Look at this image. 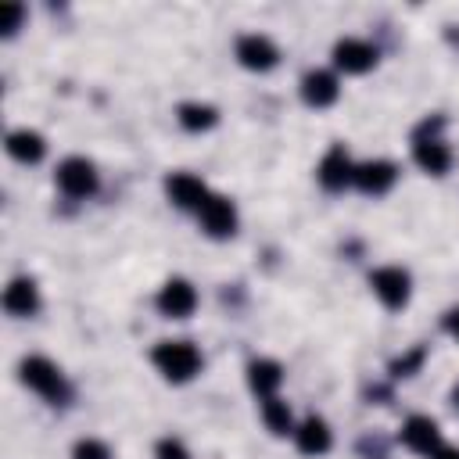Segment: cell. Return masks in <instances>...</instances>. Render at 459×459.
Returning <instances> with one entry per match:
<instances>
[{
	"mask_svg": "<svg viewBox=\"0 0 459 459\" xmlns=\"http://www.w3.org/2000/svg\"><path fill=\"white\" fill-rule=\"evenodd\" d=\"M316 179H319V186L330 190V194H337V190H344V186L355 183V161L348 158V151H344L341 143H333V147L319 158Z\"/></svg>",
	"mask_w": 459,
	"mask_h": 459,
	"instance_id": "9",
	"label": "cell"
},
{
	"mask_svg": "<svg viewBox=\"0 0 459 459\" xmlns=\"http://www.w3.org/2000/svg\"><path fill=\"white\" fill-rule=\"evenodd\" d=\"M72 459H111V448L100 437H79L72 445Z\"/></svg>",
	"mask_w": 459,
	"mask_h": 459,
	"instance_id": "21",
	"label": "cell"
},
{
	"mask_svg": "<svg viewBox=\"0 0 459 459\" xmlns=\"http://www.w3.org/2000/svg\"><path fill=\"white\" fill-rule=\"evenodd\" d=\"M445 330H448V333H452V337L459 341V305L445 312Z\"/></svg>",
	"mask_w": 459,
	"mask_h": 459,
	"instance_id": "25",
	"label": "cell"
},
{
	"mask_svg": "<svg viewBox=\"0 0 459 459\" xmlns=\"http://www.w3.org/2000/svg\"><path fill=\"white\" fill-rule=\"evenodd\" d=\"M420 362H423V348H412L405 359H398L391 369H394V377H412L416 369H420Z\"/></svg>",
	"mask_w": 459,
	"mask_h": 459,
	"instance_id": "23",
	"label": "cell"
},
{
	"mask_svg": "<svg viewBox=\"0 0 459 459\" xmlns=\"http://www.w3.org/2000/svg\"><path fill=\"white\" fill-rule=\"evenodd\" d=\"M18 377L29 391H36L39 398H47L50 405H61L68 398V384H65V373L57 369V362H50L47 355H29L22 359L18 366Z\"/></svg>",
	"mask_w": 459,
	"mask_h": 459,
	"instance_id": "2",
	"label": "cell"
},
{
	"mask_svg": "<svg viewBox=\"0 0 459 459\" xmlns=\"http://www.w3.org/2000/svg\"><path fill=\"white\" fill-rule=\"evenodd\" d=\"M247 384H251V391L258 398H273L280 391V384H283V366L276 359H255L247 366Z\"/></svg>",
	"mask_w": 459,
	"mask_h": 459,
	"instance_id": "18",
	"label": "cell"
},
{
	"mask_svg": "<svg viewBox=\"0 0 459 459\" xmlns=\"http://www.w3.org/2000/svg\"><path fill=\"white\" fill-rule=\"evenodd\" d=\"M430 459H459V448H455V445H441Z\"/></svg>",
	"mask_w": 459,
	"mask_h": 459,
	"instance_id": "26",
	"label": "cell"
},
{
	"mask_svg": "<svg viewBox=\"0 0 459 459\" xmlns=\"http://www.w3.org/2000/svg\"><path fill=\"white\" fill-rule=\"evenodd\" d=\"M369 287L377 294V301L384 308H405L409 298H412V276L402 269V265H380L369 273Z\"/></svg>",
	"mask_w": 459,
	"mask_h": 459,
	"instance_id": "5",
	"label": "cell"
},
{
	"mask_svg": "<svg viewBox=\"0 0 459 459\" xmlns=\"http://www.w3.org/2000/svg\"><path fill=\"white\" fill-rule=\"evenodd\" d=\"M22 18H25V7H22V4H7V7H4V25H0L4 36H14L18 25H22Z\"/></svg>",
	"mask_w": 459,
	"mask_h": 459,
	"instance_id": "24",
	"label": "cell"
},
{
	"mask_svg": "<svg viewBox=\"0 0 459 459\" xmlns=\"http://www.w3.org/2000/svg\"><path fill=\"white\" fill-rule=\"evenodd\" d=\"M154 455L158 459H190V452H186V445L179 437H161L158 448H154Z\"/></svg>",
	"mask_w": 459,
	"mask_h": 459,
	"instance_id": "22",
	"label": "cell"
},
{
	"mask_svg": "<svg viewBox=\"0 0 459 459\" xmlns=\"http://www.w3.org/2000/svg\"><path fill=\"white\" fill-rule=\"evenodd\" d=\"M54 179H57V190H61L65 197H72V201L93 197V194H97V186H100L97 165H93L90 158H82V154H72V158H65V161L57 165Z\"/></svg>",
	"mask_w": 459,
	"mask_h": 459,
	"instance_id": "4",
	"label": "cell"
},
{
	"mask_svg": "<svg viewBox=\"0 0 459 459\" xmlns=\"http://www.w3.org/2000/svg\"><path fill=\"white\" fill-rule=\"evenodd\" d=\"M233 54H237V61H240L247 72H269V68H276V61H280V47H276L265 32H244V36H237Z\"/></svg>",
	"mask_w": 459,
	"mask_h": 459,
	"instance_id": "6",
	"label": "cell"
},
{
	"mask_svg": "<svg viewBox=\"0 0 459 459\" xmlns=\"http://www.w3.org/2000/svg\"><path fill=\"white\" fill-rule=\"evenodd\" d=\"M4 147H7V154H11L14 161H22V165H36V161H43V154H47V140H43L36 129H11Z\"/></svg>",
	"mask_w": 459,
	"mask_h": 459,
	"instance_id": "17",
	"label": "cell"
},
{
	"mask_svg": "<svg viewBox=\"0 0 459 459\" xmlns=\"http://www.w3.org/2000/svg\"><path fill=\"white\" fill-rule=\"evenodd\" d=\"M176 122L186 129V133H204L219 122V111L212 104H201V100H186L176 108Z\"/></svg>",
	"mask_w": 459,
	"mask_h": 459,
	"instance_id": "19",
	"label": "cell"
},
{
	"mask_svg": "<svg viewBox=\"0 0 459 459\" xmlns=\"http://www.w3.org/2000/svg\"><path fill=\"white\" fill-rule=\"evenodd\" d=\"M377 65V47L362 36H344L333 43V68L344 75H366Z\"/></svg>",
	"mask_w": 459,
	"mask_h": 459,
	"instance_id": "8",
	"label": "cell"
},
{
	"mask_svg": "<svg viewBox=\"0 0 459 459\" xmlns=\"http://www.w3.org/2000/svg\"><path fill=\"white\" fill-rule=\"evenodd\" d=\"M441 126H445L441 118H434V122L427 118L423 129L412 136V158L430 176H445L452 169V147L441 140Z\"/></svg>",
	"mask_w": 459,
	"mask_h": 459,
	"instance_id": "3",
	"label": "cell"
},
{
	"mask_svg": "<svg viewBox=\"0 0 459 459\" xmlns=\"http://www.w3.org/2000/svg\"><path fill=\"white\" fill-rule=\"evenodd\" d=\"M452 405H455V409H459V384H455V387H452Z\"/></svg>",
	"mask_w": 459,
	"mask_h": 459,
	"instance_id": "27",
	"label": "cell"
},
{
	"mask_svg": "<svg viewBox=\"0 0 459 459\" xmlns=\"http://www.w3.org/2000/svg\"><path fill=\"white\" fill-rule=\"evenodd\" d=\"M398 437H402V445H405L409 452L427 455V459L445 445V441H441V427H437V420H430V416H409V420L402 423Z\"/></svg>",
	"mask_w": 459,
	"mask_h": 459,
	"instance_id": "11",
	"label": "cell"
},
{
	"mask_svg": "<svg viewBox=\"0 0 459 459\" xmlns=\"http://www.w3.org/2000/svg\"><path fill=\"white\" fill-rule=\"evenodd\" d=\"M262 423H265V430H273L276 437H283V434H294V420H290V405L283 402V398H262Z\"/></svg>",
	"mask_w": 459,
	"mask_h": 459,
	"instance_id": "20",
	"label": "cell"
},
{
	"mask_svg": "<svg viewBox=\"0 0 459 459\" xmlns=\"http://www.w3.org/2000/svg\"><path fill=\"white\" fill-rule=\"evenodd\" d=\"M394 183H398V165L387 161V158L355 165V183H351V186H359V190L369 194V197H384Z\"/></svg>",
	"mask_w": 459,
	"mask_h": 459,
	"instance_id": "12",
	"label": "cell"
},
{
	"mask_svg": "<svg viewBox=\"0 0 459 459\" xmlns=\"http://www.w3.org/2000/svg\"><path fill=\"white\" fill-rule=\"evenodd\" d=\"M197 222L212 240H226L237 233V204L222 194H208V201L197 208Z\"/></svg>",
	"mask_w": 459,
	"mask_h": 459,
	"instance_id": "7",
	"label": "cell"
},
{
	"mask_svg": "<svg viewBox=\"0 0 459 459\" xmlns=\"http://www.w3.org/2000/svg\"><path fill=\"white\" fill-rule=\"evenodd\" d=\"M294 445H298V452H301V455H312V459L326 455V452H330V445H333L330 423H326L323 416H305V420L294 427Z\"/></svg>",
	"mask_w": 459,
	"mask_h": 459,
	"instance_id": "15",
	"label": "cell"
},
{
	"mask_svg": "<svg viewBox=\"0 0 459 459\" xmlns=\"http://www.w3.org/2000/svg\"><path fill=\"white\" fill-rule=\"evenodd\" d=\"M165 194H169V201L176 204V208H183V212H194L197 215V208L208 201V186H204V179H197L194 172H172L169 179H165Z\"/></svg>",
	"mask_w": 459,
	"mask_h": 459,
	"instance_id": "13",
	"label": "cell"
},
{
	"mask_svg": "<svg viewBox=\"0 0 459 459\" xmlns=\"http://www.w3.org/2000/svg\"><path fill=\"white\" fill-rule=\"evenodd\" d=\"M151 362H154V369H158L169 384H186V380H194V377L201 373V366H204L201 351H197L190 341H158L154 351H151Z\"/></svg>",
	"mask_w": 459,
	"mask_h": 459,
	"instance_id": "1",
	"label": "cell"
},
{
	"mask_svg": "<svg viewBox=\"0 0 459 459\" xmlns=\"http://www.w3.org/2000/svg\"><path fill=\"white\" fill-rule=\"evenodd\" d=\"M337 97H341V82H337L333 72L312 68V72L301 75V100L308 108H316V111L319 108H330V104H337Z\"/></svg>",
	"mask_w": 459,
	"mask_h": 459,
	"instance_id": "14",
	"label": "cell"
},
{
	"mask_svg": "<svg viewBox=\"0 0 459 459\" xmlns=\"http://www.w3.org/2000/svg\"><path fill=\"white\" fill-rule=\"evenodd\" d=\"M4 308H7L11 316H18V319L36 316V312H39V287H36V280L14 276V280L7 283V290H4Z\"/></svg>",
	"mask_w": 459,
	"mask_h": 459,
	"instance_id": "16",
	"label": "cell"
},
{
	"mask_svg": "<svg viewBox=\"0 0 459 459\" xmlns=\"http://www.w3.org/2000/svg\"><path fill=\"white\" fill-rule=\"evenodd\" d=\"M158 312L161 316H169V319H186V316H194V308H197V290H194V283L190 280H183V276H172V280H165L161 287H158Z\"/></svg>",
	"mask_w": 459,
	"mask_h": 459,
	"instance_id": "10",
	"label": "cell"
}]
</instances>
